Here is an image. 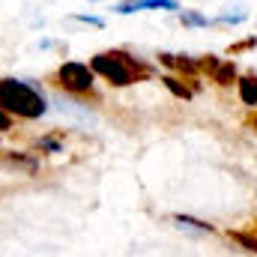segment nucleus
<instances>
[{
  "instance_id": "nucleus-1",
  "label": "nucleus",
  "mask_w": 257,
  "mask_h": 257,
  "mask_svg": "<svg viewBox=\"0 0 257 257\" xmlns=\"http://www.w3.org/2000/svg\"><path fill=\"white\" fill-rule=\"evenodd\" d=\"M0 108L21 123H36L51 111L45 90L33 78H0Z\"/></svg>"
},
{
  "instance_id": "nucleus-2",
  "label": "nucleus",
  "mask_w": 257,
  "mask_h": 257,
  "mask_svg": "<svg viewBox=\"0 0 257 257\" xmlns=\"http://www.w3.org/2000/svg\"><path fill=\"white\" fill-rule=\"evenodd\" d=\"M90 69L96 78H102L108 87H132L135 81H147L153 78V66L138 60L135 54H128L126 48H111V51H99L93 54Z\"/></svg>"
},
{
  "instance_id": "nucleus-3",
  "label": "nucleus",
  "mask_w": 257,
  "mask_h": 257,
  "mask_svg": "<svg viewBox=\"0 0 257 257\" xmlns=\"http://www.w3.org/2000/svg\"><path fill=\"white\" fill-rule=\"evenodd\" d=\"M51 84L66 93V96H75V99H96V75L90 63H81V60H63L57 66Z\"/></svg>"
},
{
  "instance_id": "nucleus-4",
  "label": "nucleus",
  "mask_w": 257,
  "mask_h": 257,
  "mask_svg": "<svg viewBox=\"0 0 257 257\" xmlns=\"http://www.w3.org/2000/svg\"><path fill=\"white\" fill-rule=\"evenodd\" d=\"M48 102H51V108L66 117V120H72V123H78V126H96V114L87 108V102H81V99H75V96H66V93H54V96H48Z\"/></svg>"
},
{
  "instance_id": "nucleus-5",
  "label": "nucleus",
  "mask_w": 257,
  "mask_h": 257,
  "mask_svg": "<svg viewBox=\"0 0 257 257\" xmlns=\"http://www.w3.org/2000/svg\"><path fill=\"white\" fill-rule=\"evenodd\" d=\"M0 162H3L6 171H18V174H27V177L39 174V168H42L39 156L30 153V150H0Z\"/></svg>"
},
{
  "instance_id": "nucleus-6",
  "label": "nucleus",
  "mask_w": 257,
  "mask_h": 257,
  "mask_svg": "<svg viewBox=\"0 0 257 257\" xmlns=\"http://www.w3.org/2000/svg\"><path fill=\"white\" fill-rule=\"evenodd\" d=\"M159 63L165 66V69L183 72V78H194V75L200 72V60H194L189 54H168V51H162V54H159Z\"/></svg>"
},
{
  "instance_id": "nucleus-7",
  "label": "nucleus",
  "mask_w": 257,
  "mask_h": 257,
  "mask_svg": "<svg viewBox=\"0 0 257 257\" xmlns=\"http://www.w3.org/2000/svg\"><path fill=\"white\" fill-rule=\"evenodd\" d=\"M33 150L42 153V156H57V153H63V128H54V132H48V135H39V138L33 141Z\"/></svg>"
},
{
  "instance_id": "nucleus-8",
  "label": "nucleus",
  "mask_w": 257,
  "mask_h": 257,
  "mask_svg": "<svg viewBox=\"0 0 257 257\" xmlns=\"http://www.w3.org/2000/svg\"><path fill=\"white\" fill-rule=\"evenodd\" d=\"M236 93H239V102L257 108V75H242L236 78Z\"/></svg>"
},
{
  "instance_id": "nucleus-9",
  "label": "nucleus",
  "mask_w": 257,
  "mask_h": 257,
  "mask_svg": "<svg viewBox=\"0 0 257 257\" xmlns=\"http://www.w3.org/2000/svg\"><path fill=\"white\" fill-rule=\"evenodd\" d=\"M162 84L171 90V96H174V99H180V102H192L194 90L186 84V78H177V75H162Z\"/></svg>"
},
{
  "instance_id": "nucleus-10",
  "label": "nucleus",
  "mask_w": 257,
  "mask_h": 257,
  "mask_svg": "<svg viewBox=\"0 0 257 257\" xmlns=\"http://www.w3.org/2000/svg\"><path fill=\"white\" fill-rule=\"evenodd\" d=\"M239 75H236V63L233 60H221V63L215 66V72H212V81L218 84V87H227V84H233Z\"/></svg>"
},
{
  "instance_id": "nucleus-11",
  "label": "nucleus",
  "mask_w": 257,
  "mask_h": 257,
  "mask_svg": "<svg viewBox=\"0 0 257 257\" xmlns=\"http://www.w3.org/2000/svg\"><path fill=\"white\" fill-rule=\"evenodd\" d=\"M174 221H177L180 230H189V233H212L215 230L212 224H206L200 218H192V215H174Z\"/></svg>"
},
{
  "instance_id": "nucleus-12",
  "label": "nucleus",
  "mask_w": 257,
  "mask_h": 257,
  "mask_svg": "<svg viewBox=\"0 0 257 257\" xmlns=\"http://www.w3.org/2000/svg\"><path fill=\"white\" fill-rule=\"evenodd\" d=\"M180 24L189 27V30H197V27H209L212 18H206V15L197 12V9H180Z\"/></svg>"
},
{
  "instance_id": "nucleus-13",
  "label": "nucleus",
  "mask_w": 257,
  "mask_h": 257,
  "mask_svg": "<svg viewBox=\"0 0 257 257\" xmlns=\"http://www.w3.org/2000/svg\"><path fill=\"white\" fill-rule=\"evenodd\" d=\"M248 18V12L245 9H233V12H221L218 18H212V24H221V27H236V24H242Z\"/></svg>"
},
{
  "instance_id": "nucleus-14",
  "label": "nucleus",
  "mask_w": 257,
  "mask_h": 257,
  "mask_svg": "<svg viewBox=\"0 0 257 257\" xmlns=\"http://www.w3.org/2000/svg\"><path fill=\"white\" fill-rule=\"evenodd\" d=\"M141 12L144 9H162V12H180V0H138Z\"/></svg>"
},
{
  "instance_id": "nucleus-15",
  "label": "nucleus",
  "mask_w": 257,
  "mask_h": 257,
  "mask_svg": "<svg viewBox=\"0 0 257 257\" xmlns=\"http://www.w3.org/2000/svg\"><path fill=\"white\" fill-rule=\"evenodd\" d=\"M72 21L87 24V27H96V30H102V27H105V18H99V15H93V12H75V15H72Z\"/></svg>"
},
{
  "instance_id": "nucleus-16",
  "label": "nucleus",
  "mask_w": 257,
  "mask_h": 257,
  "mask_svg": "<svg viewBox=\"0 0 257 257\" xmlns=\"http://www.w3.org/2000/svg\"><path fill=\"white\" fill-rule=\"evenodd\" d=\"M230 239H236L245 251H254L257 254V236H248V233H230Z\"/></svg>"
},
{
  "instance_id": "nucleus-17",
  "label": "nucleus",
  "mask_w": 257,
  "mask_h": 257,
  "mask_svg": "<svg viewBox=\"0 0 257 257\" xmlns=\"http://www.w3.org/2000/svg\"><path fill=\"white\" fill-rule=\"evenodd\" d=\"M114 12L117 15H132V12H141V6H138V0H120L114 6Z\"/></svg>"
},
{
  "instance_id": "nucleus-18",
  "label": "nucleus",
  "mask_w": 257,
  "mask_h": 257,
  "mask_svg": "<svg viewBox=\"0 0 257 257\" xmlns=\"http://www.w3.org/2000/svg\"><path fill=\"white\" fill-rule=\"evenodd\" d=\"M12 128H15V120H12V117H9V114L0 108V135H9Z\"/></svg>"
},
{
  "instance_id": "nucleus-19",
  "label": "nucleus",
  "mask_w": 257,
  "mask_h": 257,
  "mask_svg": "<svg viewBox=\"0 0 257 257\" xmlns=\"http://www.w3.org/2000/svg\"><path fill=\"white\" fill-rule=\"evenodd\" d=\"M248 48H257L254 36H251V39H245V42H239V45H233V48H230V54H239V51H248Z\"/></svg>"
},
{
  "instance_id": "nucleus-20",
  "label": "nucleus",
  "mask_w": 257,
  "mask_h": 257,
  "mask_svg": "<svg viewBox=\"0 0 257 257\" xmlns=\"http://www.w3.org/2000/svg\"><path fill=\"white\" fill-rule=\"evenodd\" d=\"M221 63V60H218V57H212V54H209V57H206V60H200V69H203V72H209V75H212V72H215V66Z\"/></svg>"
},
{
  "instance_id": "nucleus-21",
  "label": "nucleus",
  "mask_w": 257,
  "mask_h": 257,
  "mask_svg": "<svg viewBox=\"0 0 257 257\" xmlns=\"http://www.w3.org/2000/svg\"><path fill=\"white\" fill-rule=\"evenodd\" d=\"M39 48H42V51H48V48H54V39H39Z\"/></svg>"
},
{
  "instance_id": "nucleus-22",
  "label": "nucleus",
  "mask_w": 257,
  "mask_h": 257,
  "mask_svg": "<svg viewBox=\"0 0 257 257\" xmlns=\"http://www.w3.org/2000/svg\"><path fill=\"white\" fill-rule=\"evenodd\" d=\"M251 126H254V132H257V114H254V117H251Z\"/></svg>"
},
{
  "instance_id": "nucleus-23",
  "label": "nucleus",
  "mask_w": 257,
  "mask_h": 257,
  "mask_svg": "<svg viewBox=\"0 0 257 257\" xmlns=\"http://www.w3.org/2000/svg\"><path fill=\"white\" fill-rule=\"evenodd\" d=\"M0 138H3V135H0Z\"/></svg>"
}]
</instances>
